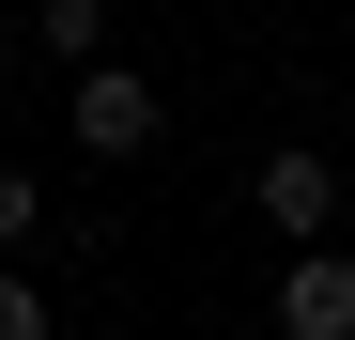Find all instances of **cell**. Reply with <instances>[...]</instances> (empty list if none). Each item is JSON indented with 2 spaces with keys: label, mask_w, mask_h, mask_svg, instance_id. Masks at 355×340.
I'll return each mask as SVG.
<instances>
[{
  "label": "cell",
  "mask_w": 355,
  "mask_h": 340,
  "mask_svg": "<svg viewBox=\"0 0 355 340\" xmlns=\"http://www.w3.org/2000/svg\"><path fill=\"white\" fill-rule=\"evenodd\" d=\"M201 340H248V325H201Z\"/></svg>",
  "instance_id": "8"
},
{
  "label": "cell",
  "mask_w": 355,
  "mask_h": 340,
  "mask_svg": "<svg viewBox=\"0 0 355 340\" xmlns=\"http://www.w3.org/2000/svg\"><path fill=\"white\" fill-rule=\"evenodd\" d=\"M340 232H355V170H340Z\"/></svg>",
  "instance_id": "7"
},
{
  "label": "cell",
  "mask_w": 355,
  "mask_h": 340,
  "mask_svg": "<svg viewBox=\"0 0 355 340\" xmlns=\"http://www.w3.org/2000/svg\"><path fill=\"white\" fill-rule=\"evenodd\" d=\"M62 124H78V155H93V170H139V155L170 139V93H155L139 62H78V93H62Z\"/></svg>",
  "instance_id": "1"
},
{
  "label": "cell",
  "mask_w": 355,
  "mask_h": 340,
  "mask_svg": "<svg viewBox=\"0 0 355 340\" xmlns=\"http://www.w3.org/2000/svg\"><path fill=\"white\" fill-rule=\"evenodd\" d=\"M248 201H263L278 248H324V232H340V155H324V139H278V155L248 170Z\"/></svg>",
  "instance_id": "2"
},
{
  "label": "cell",
  "mask_w": 355,
  "mask_h": 340,
  "mask_svg": "<svg viewBox=\"0 0 355 340\" xmlns=\"http://www.w3.org/2000/svg\"><path fill=\"white\" fill-rule=\"evenodd\" d=\"M46 232V186H31V170H0V248H31Z\"/></svg>",
  "instance_id": "6"
},
{
  "label": "cell",
  "mask_w": 355,
  "mask_h": 340,
  "mask_svg": "<svg viewBox=\"0 0 355 340\" xmlns=\"http://www.w3.org/2000/svg\"><path fill=\"white\" fill-rule=\"evenodd\" d=\"M0 340H62V309H46V278H16V263H0Z\"/></svg>",
  "instance_id": "5"
},
{
  "label": "cell",
  "mask_w": 355,
  "mask_h": 340,
  "mask_svg": "<svg viewBox=\"0 0 355 340\" xmlns=\"http://www.w3.org/2000/svg\"><path fill=\"white\" fill-rule=\"evenodd\" d=\"M278 340H355V232L278 263Z\"/></svg>",
  "instance_id": "3"
},
{
  "label": "cell",
  "mask_w": 355,
  "mask_h": 340,
  "mask_svg": "<svg viewBox=\"0 0 355 340\" xmlns=\"http://www.w3.org/2000/svg\"><path fill=\"white\" fill-rule=\"evenodd\" d=\"M31 31H46V62H108V0H46Z\"/></svg>",
  "instance_id": "4"
}]
</instances>
